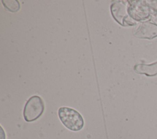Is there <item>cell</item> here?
Returning <instances> with one entry per match:
<instances>
[{
	"instance_id": "cell-1",
	"label": "cell",
	"mask_w": 157,
	"mask_h": 139,
	"mask_svg": "<svg viewBox=\"0 0 157 139\" xmlns=\"http://www.w3.org/2000/svg\"><path fill=\"white\" fill-rule=\"evenodd\" d=\"M58 115L63 124L69 130L77 132L83 127V118L77 110L63 107L58 109Z\"/></svg>"
},
{
	"instance_id": "cell-2",
	"label": "cell",
	"mask_w": 157,
	"mask_h": 139,
	"mask_svg": "<svg viewBox=\"0 0 157 139\" xmlns=\"http://www.w3.org/2000/svg\"><path fill=\"white\" fill-rule=\"evenodd\" d=\"M44 103L42 98L38 96H33L26 102L23 117L26 121L32 122L38 119L44 111Z\"/></svg>"
},
{
	"instance_id": "cell-3",
	"label": "cell",
	"mask_w": 157,
	"mask_h": 139,
	"mask_svg": "<svg viewBox=\"0 0 157 139\" xmlns=\"http://www.w3.org/2000/svg\"><path fill=\"white\" fill-rule=\"evenodd\" d=\"M125 1H118L112 4L110 6L111 13L113 18L122 26L134 24V22L129 17L127 4Z\"/></svg>"
},
{
	"instance_id": "cell-4",
	"label": "cell",
	"mask_w": 157,
	"mask_h": 139,
	"mask_svg": "<svg viewBox=\"0 0 157 139\" xmlns=\"http://www.w3.org/2000/svg\"><path fill=\"white\" fill-rule=\"evenodd\" d=\"M2 2L5 8L10 12H17L20 9L19 2L17 0H2Z\"/></svg>"
},
{
	"instance_id": "cell-5",
	"label": "cell",
	"mask_w": 157,
	"mask_h": 139,
	"mask_svg": "<svg viewBox=\"0 0 157 139\" xmlns=\"http://www.w3.org/2000/svg\"><path fill=\"white\" fill-rule=\"evenodd\" d=\"M1 139H6V135L4 133L2 128L1 127Z\"/></svg>"
}]
</instances>
